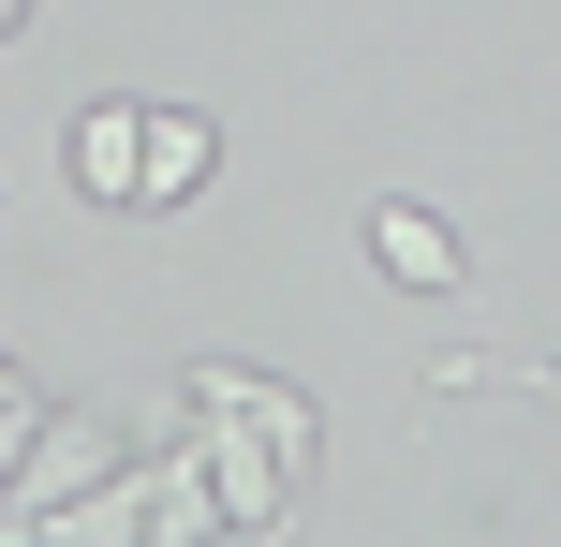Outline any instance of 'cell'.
Listing matches in <instances>:
<instances>
[{"label":"cell","mask_w":561,"mask_h":547,"mask_svg":"<svg viewBox=\"0 0 561 547\" xmlns=\"http://www.w3.org/2000/svg\"><path fill=\"white\" fill-rule=\"evenodd\" d=\"M178 414H193V459H207V489H222V533L280 547L296 503H310V459H325V414H310L296 385L237 371V355H193V371H178Z\"/></svg>","instance_id":"1"},{"label":"cell","mask_w":561,"mask_h":547,"mask_svg":"<svg viewBox=\"0 0 561 547\" xmlns=\"http://www.w3.org/2000/svg\"><path fill=\"white\" fill-rule=\"evenodd\" d=\"M118 459H134V430H118V414L45 400V414H30V444H15V489H0V547H15V533H45L59 503H75V489H104Z\"/></svg>","instance_id":"2"},{"label":"cell","mask_w":561,"mask_h":547,"mask_svg":"<svg viewBox=\"0 0 561 547\" xmlns=\"http://www.w3.org/2000/svg\"><path fill=\"white\" fill-rule=\"evenodd\" d=\"M15 30H30V0H0V45H15Z\"/></svg>","instance_id":"9"},{"label":"cell","mask_w":561,"mask_h":547,"mask_svg":"<svg viewBox=\"0 0 561 547\" xmlns=\"http://www.w3.org/2000/svg\"><path fill=\"white\" fill-rule=\"evenodd\" d=\"M207 178H222V118H193V104H148V148H134V207H193Z\"/></svg>","instance_id":"4"},{"label":"cell","mask_w":561,"mask_h":547,"mask_svg":"<svg viewBox=\"0 0 561 547\" xmlns=\"http://www.w3.org/2000/svg\"><path fill=\"white\" fill-rule=\"evenodd\" d=\"M30 414H45V400H30ZM30 414H0V489H15V444H30Z\"/></svg>","instance_id":"7"},{"label":"cell","mask_w":561,"mask_h":547,"mask_svg":"<svg viewBox=\"0 0 561 547\" xmlns=\"http://www.w3.org/2000/svg\"><path fill=\"white\" fill-rule=\"evenodd\" d=\"M134 148H148V104H75V193L134 207Z\"/></svg>","instance_id":"5"},{"label":"cell","mask_w":561,"mask_h":547,"mask_svg":"<svg viewBox=\"0 0 561 547\" xmlns=\"http://www.w3.org/2000/svg\"><path fill=\"white\" fill-rule=\"evenodd\" d=\"M369 266H385L399 296H473V252H458V223H444V207H414V193H385V207H369Z\"/></svg>","instance_id":"3"},{"label":"cell","mask_w":561,"mask_h":547,"mask_svg":"<svg viewBox=\"0 0 561 547\" xmlns=\"http://www.w3.org/2000/svg\"><path fill=\"white\" fill-rule=\"evenodd\" d=\"M0 414H30V371H15V355H0Z\"/></svg>","instance_id":"8"},{"label":"cell","mask_w":561,"mask_h":547,"mask_svg":"<svg viewBox=\"0 0 561 547\" xmlns=\"http://www.w3.org/2000/svg\"><path fill=\"white\" fill-rule=\"evenodd\" d=\"M428 385H444V400H458V385H533V400L561 414V355H444Z\"/></svg>","instance_id":"6"}]
</instances>
